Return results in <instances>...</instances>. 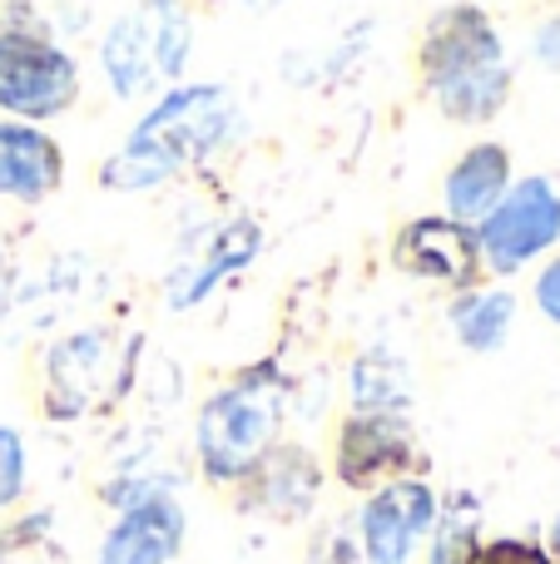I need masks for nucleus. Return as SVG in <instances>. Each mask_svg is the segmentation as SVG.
<instances>
[{"instance_id": "nucleus-22", "label": "nucleus", "mask_w": 560, "mask_h": 564, "mask_svg": "<svg viewBox=\"0 0 560 564\" xmlns=\"http://www.w3.org/2000/svg\"><path fill=\"white\" fill-rule=\"evenodd\" d=\"M308 564H363V555H357V540L347 535V530H323V535L313 540Z\"/></svg>"}, {"instance_id": "nucleus-24", "label": "nucleus", "mask_w": 560, "mask_h": 564, "mask_svg": "<svg viewBox=\"0 0 560 564\" xmlns=\"http://www.w3.org/2000/svg\"><path fill=\"white\" fill-rule=\"evenodd\" d=\"M536 59H541L546 69H560V15H551L536 30Z\"/></svg>"}, {"instance_id": "nucleus-13", "label": "nucleus", "mask_w": 560, "mask_h": 564, "mask_svg": "<svg viewBox=\"0 0 560 564\" xmlns=\"http://www.w3.org/2000/svg\"><path fill=\"white\" fill-rule=\"evenodd\" d=\"M65 178V154L40 124L25 119H0V198L40 204Z\"/></svg>"}, {"instance_id": "nucleus-19", "label": "nucleus", "mask_w": 560, "mask_h": 564, "mask_svg": "<svg viewBox=\"0 0 560 564\" xmlns=\"http://www.w3.org/2000/svg\"><path fill=\"white\" fill-rule=\"evenodd\" d=\"M50 530H55V510H30V516L10 520L0 530V564H45Z\"/></svg>"}, {"instance_id": "nucleus-10", "label": "nucleus", "mask_w": 560, "mask_h": 564, "mask_svg": "<svg viewBox=\"0 0 560 564\" xmlns=\"http://www.w3.org/2000/svg\"><path fill=\"white\" fill-rule=\"evenodd\" d=\"M234 490H238V510H248V516L298 525L323 500V460L308 446H298V441H278Z\"/></svg>"}, {"instance_id": "nucleus-15", "label": "nucleus", "mask_w": 560, "mask_h": 564, "mask_svg": "<svg viewBox=\"0 0 560 564\" xmlns=\"http://www.w3.org/2000/svg\"><path fill=\"white\" fill-rule=\"evenodd\" d=\"M258 248H263V234H258L254 218H234V224H224L214 238H208V253L198 258L194 268L174 273V288H169V307H174V312H189L194 302H204L208 292H214L228 273H238V268L254 263Z\"/></svg>"}, {"instance_id": "nucleus-9", "label": "nucleus", "mask_w": 560, "mask_h": 564, "mask_svg": "<svg viewBox=\"0 0 560 564\" xmlns=\"http://www.w3.org/2000/svg\"><path fill=\"white\" fill-rule=\"evenodd\" d=\"M417 466V436L402 411H353L337 426L333 470L347 490H377L387 480L412 476Z\"/></svg>"}, {"instance_id": "nucleus-8", "label": "nucleus", "mask_w": 560, "mask_h": 564, "mask_svg": "<svg viewBox=\"0 0 560 564\" xmlns=\"http://www.w3.org/2000/svg\"><path fill=\"white\" fill-rule=\"evenodd\" d=\"M437 506H442V496L422 476H402L367 490L353 520L363 564H412L437 525Z\"/></svg>"}, {"instance_id": "nucleus-11", "label": "nucleus", "mask_w": 560, "mask_h": 564, "mask_svg": "<svg viewBox=\"0 0 560 564\" xmlns=\"http://www.w3.org/2000/svg\"><path fill=\"white\" fill-rule=\"evenodd\" d=\"M189 535V516L169 486H154L115 510L95 564H174Z\"/></svg>"}, {"instance_id": "nucleus-3", "label": "nucleus", "mask_w": 560, "mask_h": 564, "mask_svg": "<svg viewBox=\"0 0 560 564\" xmlns=\"http://www.w3.org/2000/svg\"><path fill=\"white\" fill-rule=\"evenodd\" d=\"M283 411L288 377L278 361H258L204 397L194 416V456L208 486H238L283 441Z\"/></svg>"}, {"instance_id": "nucleus-16", "label": "nucleus", "mask_w": 560, "mask_h": 564, "mask_svg": "<svg viewBox=\"0 0 560 564\" xmlns=\"http://www.w3.org/2000/svg\"><path fill=\"white\" fill-rule=\"evenodd\" d=\"M511 322H516V297L502 288H466L462 297L446 307V327L456 332L466 351L476 357H492V351L506 347L511 337Z\"/></svg>"}, {"instance_id": "nucleus-2", "label": "nucleus", "mask_w": 560, "mask_h": 564, "mask_svg": "<svg viewBox=\"0 0 560 564\" xmlns=\"http://www.w3.org/2000/svg\"><path fill=\"white\" fill-rule=\"evenodd\" d=\"M422 79L432 105L456 124H486L511 95V65L482 6H446L427 20Z\"/></svg>"}, {"instance_id": "nucleus-12", "label": "nucleus", "mask_w": 560, "mask_h": 564, "mask_svg": "<svg viewBox=\"0 0 560 564\" xmlns=\"http://www.w3.org/2000/svg\"><path fill=\"white\" fill-rule=\"evenodd\" d=\"M392 258L402 273L422 278V282H442V288H476L482 278V248H476V228L456 224V218L437 214V218H412L397 234Z\"/></svg>"}, {"instance_id": "nucleus-18", "label": "nucleus", "mask_w": 560, "mask_h": 564, "mask_svg": "<svg viewBox=\"0 0 560 564\" xmlns=\"http://www.w3.org/2000/svg\"><path fill=\"white\" fill-rule=\"evenodd\" d=\"M476 545H482V500L472 490H452L437 506V525L427 535L422 555L427 564H472Z\"/></svg>"}, {"instance_id": "nucleus-6", "label": "nucleus", "mask_w": 560, "mask_h": 564, "mask_svg": "<svg viewBox=\"0 0 560 564\" xmlns=\"http://www.w3.org/2000/svg\"><path fill=\"white\" fill-rule=\"evenodd\" d=\"M556 243H560V188L541 174L511 184L502 204L476 224L482 263L492 268L496 278L521 273L526 263H536L541 253H551Z\"/></svg>"}, {"instance_id": "nucleus-17", "label": "nucleus", "mask_w": 560, "mask_h": 564, "mask_svg": "<svg viewBox=\"0 0 560 564\" xmlns=\"http://www.w3.org/2000/svg\"><path fill=\"white\" fill-rule=\"evenodd\" d=\"M347 397L353 411H402L412 406V377H407V361L392 357L387 347H373L353 361V377H347Z\"/></svg>"}, {"instance_id": "nucleus-23", "label": "nucleus", "mask_w": 560, "mask_h": 564, "mask_svg": "<svg viewBox=\"0 0 560 564\" xmlns=\"http://www.w3.org/2000/svg\"><path fill=\"white\" fill-rule=\"evenodd\" d=\"M536 307L546 312V322L560 327V253L541 268V278H536Z\"/></svg>"}, {"instance_id": "nucleus-1", "label": "nucleus", "mask_w": 560, "mask_h": 564, "mask_svg": "<svg viewBox=\"0 0 560 564\" xmlns=\"http://www.w3.org/2000/svg\"><path fill=\"white\" fill-rule=\"evenodd\" d=\"M238 99L224 85H179L129 129V139L119 144V154H109V164L99 169L105 188L115 194H144L169 178H179L189 164L208 159L214 149H224L238 129Z\"/></svg>"}, {"instance_id": "nucleus-20", "label": "nucleus", "mask_w": 560, "mask_h": 564, "mask_svg": "<svg viewBox=\"0 0 560 564\" xmlns=\"http://www.w3.org/2000/svg\"><path fill=\"white\" fill-rule=\"evenodd\" d=\"M30 486V460H25V436L0 421V510H15Z\"/></svg>"}, {"instance_id": "nucleus-4", "label": "nucleus", "mask_w": 560, "mask_h": 564, "mask_svg": "<svg viewBox=\"0 0 560 564\" xmlns=\"http://www.w3.org/2000/svg\"><path fill=\"white\" fill-rule=\"evenodd\" d=\"M189 45H194V35H189V20L179 10V0H134L109 25L105 45H99L109 89L119 99H139L159 79H179Z\"/></svg>"}, {"instance_id": "nucleus-5", "label": "nucleus", "mask_w": 560, "mask_h": 564, "mask_svg": "<svg viewBox=\"0 0 560 564\" xmlns=\"http://www.w3.org/2000/svg\"><path fill=\"white\" fill-rule=\"evenodd\" d=\"M79 99V65L45 30H0V109L25 124L60 119Z\"/></svg>"}, {"instance_id": "nucleus-21", "label": "nucleus", "mask_w": 560, "mask_h": 564, "mask_svg": "<svg viewBox=\"0 0 560 564\" xmlns=\"http://www.w3.org/2000/svg\"><path fill=\"white\" fill-rule=\"evenodd\" d=\"M472 564H556V555L536 540H521V535H496V540H482L476 545Z\"/></svg>"}, {"instance_id": "nucleus-14", "label": "nucleus", "mask_w": 560, "mask_h": 564, "mask_svg": "<svg viewBox=\"0 0 560 564\" xmlns=\"http://www.w3.org/2000/svg\"><path fill=\"white\" fill-rule=\"evenodd\" d=\"M511 188V154L502 144H476L446 169L442 178V204H446V218L456 224L476 228L496 204L506 198Z\"/></svg>"}, {"instance_id": "nucleus-7", "label": "nucleus", "mask_w": 560, "mask_h": 564, "mask_svg": "<svg viewBox=\"0 0 560 564\" xmlns=\"http://www.w3.org/2000/svg\"><path fill=\"white\" fill-rule=\"evenodd\" d=\"M129 361L134 357H119V341L109 327L69 332L45 357V416L79 421L105 397H119L129 387Z\"/></svg>"}]
</instances>
